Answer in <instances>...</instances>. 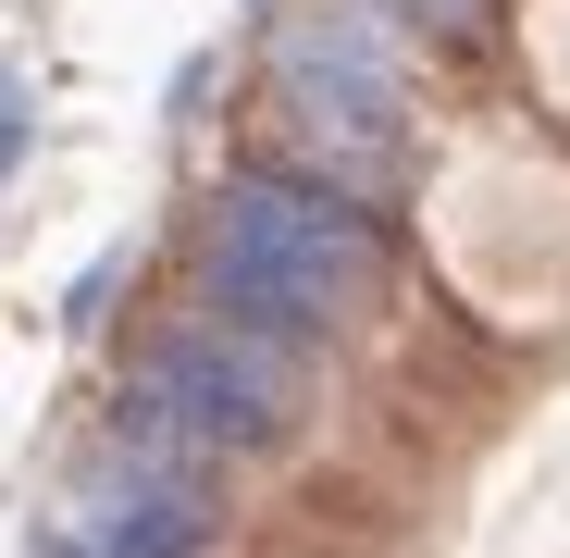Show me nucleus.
Instances as JSON below:
<instances>
[{
	"mask_svg": "<svg viewBox=\"0 0 570 558\" xmlns=\"http://www.w3.org/2000/svg\"><path fill=\"white\" fill-rule=\"evenodd\" d=\"M199 286H212V311L323 335L372 286V212L323 174H236L199 236Z\"/></svg>",
	"mask_w": 570,
	"mask_h": 558,
	"instance_id": "1",
	"label": "nucleus"
},
{
	"mask_svg": "<svg viewBox=\"0 0 570 558\" xmlns=\"http://www.w3.org/2000/svg\"><path fill=\"white\" fill-rule=\"evenodd\" d=\"M137 385L161 410H186L224 459L236 447H285L311 410V335H285V323H248V311H199V323H174L149 347Z\"/></svg>",
	"mask_w": 570,
	"mask_h": 558,
	"instance_id": "2",
	"label": "nucleus"
},
{
	"mask_svg": "<svg viewBox=\"0 0 570 558\" xmlns=\"http://www.w3.org/2000/svg\"><path fill=\"white\" fill-rule=\"evenodd\" d=\"M285 112L311 125V149L335 161V174H372L397 149V38L360 13V0H335V13H311V26H285Z\"/></svg>",
	"mask_w": 570,
	"mask_h": 558,
	"instance_id": "3",
	"label": "nucleus"
},
{
	"mask_svg": "<svg viewBox=\"0 0 570 558\" xmlns=\"http://www.w3.org/2000/svg\"><path fill=\"white\" fill-rule=\"evenodd\" d=\"M212 533H224L212 459H174L137 434H112L100 472L62 497V546H87V558H212Z\"/></svg>",
	"mask_w": 570,
	"mask_h": 558,
	"instance_id": "4",
	"label": "nucleus"
},
{
	"mask_svg": "<svg viewBox=\"0 0 570 558\" xmlns=\"http://www.w3.org/2000/svg\"><path fill=\"white\" fill-rule=\"evenodd\" d=\"M26 125H38V87L0 62V186H13V161H26Z\"/></svg>",
	"mask_w": 570,
	"mask_h": 558,
	"instance_id": "5",
	"label": "nucleus"
},
{
	"mask_svg": "<svg viewBox=\"0 0 570 558\" xmlns=\"http://www.w3.org/2000/svg\"><path fill=\"white\" fill-rule=\"evenodd\" d=\"M112 286H125V261H87V286L62 298V323H100V311H112Z\"/></svg>",
	"mask_w": 570,
	"mask_h": 558,
	"instance_id": "6",
	"label": "nucleus"
},
{
	"mask_svg": "<svg viewBox=\"0 0 570 558\" xmlns=\"http://www.w3.org/2000/svg\"><path fill=\"white\" fill-rule=\"evenodd\" d=\"M62 558H87V546H62Z\"/></svg>",
	"mask_w": 570,
	"mask_h": 558,
	"instance_id": "7",
	"label": "nucleus"
}]
</instances>
